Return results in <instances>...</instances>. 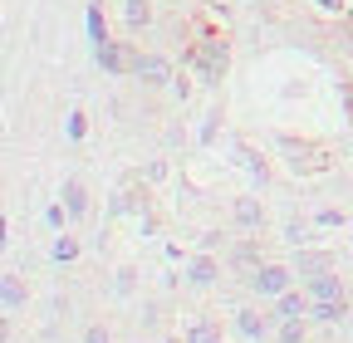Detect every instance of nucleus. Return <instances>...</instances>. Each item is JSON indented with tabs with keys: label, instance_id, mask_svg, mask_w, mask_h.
<instances>
[{
	"label": "nucleus",
	"instance_id": "nucleus-1",
	"mask_svg": "<svg viewBox=\"0 0 353 343\" xmlns=\"http://www.w3.org/2000/svg\"><path fill=\"white\" fill-rule=\"evenodd\" d=\"M182 64L196 74V83H206V89H221V79L231 74V39L221 30H201L192 45L182 50Z\"/></svg>",
	"mask_w": 353,
	"mask_h": 343
},
{
	"label": "nucleus",
	"instance_id": "nucleus-2",
	"mask_svg": "<svg viewBox=\"0 0 353 343\" xmlns=\"http://www.w3.org/2000/svg\"><path fill=\"white\" fill-rule=\"evenodd\" d=\"M275 152L285 157V167L294 172V177H324V172L334 167V152H329L324 143L290 138V133H280V138H275Z\"/></svg>",
	"mask_w": 353,
	"mask_h": 343
},
{
	"label": "nucleus",
	"instance_id": "nucleus-3",
	"mask_svg": "<svg viewBox=\"0 0 353 343\" xmlns=\"http://www.w3.org/2000/svg\"><path fill=\"white\" fill-rule=\"evenodd\" d=\"M294 265H280V260H265V265H255L250 275H245V289L260 299V304H270V299H280L285 289H294Z\"/></svg>",
	"mask_w": 353,
	"mask_h": 343
},
{
	"label": "nucleus",
	"instance_id": "nucleus-4",
	"mask_svg": "<svg viewBox=\"0 0 353 343\" xmlns=\"http://www.w3.org/2000/svg\"><path fill=\"white\" fill-rule=\"evenodd\" d=\"M94 64L108 74V79H132V64H138V45L132 39H103L94 50Z\"/></svg>",
	"mask_w": 353,
	"mask_h": 343
},
{
	"label": "nucleus",
	"instance_id": "nucleus-5",
	"mask_svg": "<svg viewBox=\"0 0 353 343\" xmlns=\"http://www.w3.org/2000/svg\"><path fill=\"white\" fill-rule=\"evenodd\" d=\"M132 79H138L143 89H172V79H176V64H172V54H162V50H138Z\"/></svg>",
	"mask_w": 353,
	"mask_h": 343
},
{
	"label": "nucleus",
	"instance_id": "nucleus-6",
	"mask_svg": "<svg viewBox=\"0 0 353 343\" xmlns=\"http://www.w3.org/2000/svg\"><path fill=\"white\" fill-rule=\"evenodd\" d=\"M231 329H236L241 343H270V338H275V319L260 314L255 304H241V309L231 314Z\"/></svg>",
	"mask_w": 353,
	"mask_h": 343
},
{
	"label": "nucleus",
	"instance_id": "nucleus-7",
	"mask_svg": "<svg viewBox=\"0 0 353 343\" xmlns=\"http://www.w3.org/2000/svg\"><path fill=\"white\" fill-rule=\"evenodd\" d=\"M143 211H148V191H143V172H138V177H128V182L113 191V201H108V221L143 216Z\"/></svg>",
	"mask_w": 353,
	"mask_h": 343
},
{
	"label": "nucleus",
	"instance_id": "nucleus-8",
	"mask_svg": "<svg viewBox=\"0 0 353 343\" xmlns=\"http://www.w3.org/2000/svg\"><path fill=\"white\" fill-rule=\"evenodd\" d=\"M221 280V260H216V250H196L192 260L182 265V284L187 289H211Z\"/></svg>",
	"mask_w": 353,
	"mask_h": 343
},
{
	"label": "nucleus",
	"instance_id": "nucleus-9",
	"mask_svg": "<svg viewBox=\"0 0 353 343\" xmlns=\"http://www.w3.org/2000/svg\"><path fill=\"white\" fill-rule=\"evenodd\" d=\"M226 265H231L236 275H250L255 265H265V255H260V240H255L250 231L231 240V250H226Z\"/></svg>",
	"mask_w": 353,
	"mask_h": 343
},
{
	"label": "nucleus",
	"instance_id": "nucleus-10",
	"mask_svg": "<svg viewBox=\"0 0 353 343\" xmlns=\"http://www.w3.org/2000/svg\"><path fill=\"white\" fill-rule=\"evenodd\" d=\"M231 221H236V231L260 236V231H265V201H260V196H236V201H231Z\"/></svg>",
	"mask_w": 353,
	"mask_h": 343
},
{
	"label": "nucleus",
	"instance_id": "nucleus-11",
	"mask_svg": "<svg viewBox=\"0 0 353 343\" xmlns=\"http://www.w3.org/2000/svg\"><path fill=\"white\" fill-rule=\"evenodd\" d=\"M304 294H309V304H314V299H348V294H343L339 270H319V275H309V280H304Z\"/></svg>",
	"mask_w": 353,
	"mask_h": 343
},
{
	"label": "nucleus",
	"instance_id": "nucleus-12",
	"mask_svg": "<svg viewBox=\"0 0 353 343\" xmlns=\"http://www.w3.org/2000/svg\"><path fill=\"white\" fill-rule=\"evenodd\" d=\"M231 152H236V162L250 172V182H255V187H270V162H265L250 143H231Z\"/></svg>",
	"mask_w": 353,
	"mask_h": 343
},
{
	"label": "nucleus",
	"instance_id": "nucleus-13",
	"mask_svg": "<svg viewBox=\"0 0 353 343\" xmlns=\"http://www.w3.org/2000/svg\"><path fill=\"white\" fill-rule=\"evenodd\" d=\"M290 265H294L299 280H309V275H319V270H334V255H329V250H309V245H299Z\"/></svg>",
	"mask_w": 353,
	"mask_h": 343
},
{
	"label": "nucleus",
	"instance_id": "nucleus-14",
	"mask_svg": "<svg viewBox=\"0 0 353 343\" xmlns=\"http://www.w3.org/2000/svg\"><path fill=\"white\" fill-rule=\"evenodd\" d=\"M299 314H309V294L304 289H285L280 299H270V319L280 324V319H299Z\"/></svg>",
	"mask_w": 353,
	"mask_h": 343
},
{
	"label": "nucleus",
	"instance_id": "nucleus-15",
	"mask_svg": "<svg viewBox=\"0 0 353 343\" xmlns=\"http://www.w3.org/2000/svg\"><path fill=\"white\" fill-rule=\"evenodd\" d=\"M182 338H187V343H226V333H221V319H211V314H196V319L182 329Z\"/></svg>",
	"mask_w": 353,
	"mask_h": 343
},
{
	"label": "nucleus",
	"instance_id": "nucleus-16",
	"mask_svg": "<svg viewBox=\"0 0 353 343\" xmlns=\"http://www.w3.org/2000/svg\"><path fill=\"white\" fill-rule=\"evenodd\" d=\"M30 304V289H25V280L20 275H0V309L6 314H15V309H25Z\"/></svg>",
	"mask_w": 353,
	"mask_h": 343
},
{
	"label": "nucleus",
	"instance_id": "nucleus-17",
	"mask_svg": "<svg viewBox=\"0 0 353 343\" xmlns=\"http://www.w3.org/2000/svg\"><path fill=\"white\" fill-rule=\"evenodd\" d=\"M59 201H64V211H69V221H83V216H88V187H83L79 177H69V182H64Z\"/></svg>",
	"mask_w": 353,
	"mask_h": 343
},
{
	"label": "nucleus",
	"instance_id": "nucleus-18",
	"mask_svg": "<svg viewBox=\"0 0 353 343\" xmlns=\"http://www.w3.org/2000/svg\"><path fill=\"white\" fill-rule=\"evenodd\" d=\"M309 319L314 324H343L348 319V299H314V304H309Z\"/></svg>",
	"mask_w": 353,
	"mask_h": 343
},
{
	"label": "nucleus",
	"instance_id": "nucleus-19",
	"mask_svg": "<svg viewBox=\"0 0 353 343\" xmlns=\"http://www.w3.org/2000/svg\"><path fill=\"white\" fill-rule=\"evenodd\" d=\"M123 25L138 34V30H148L152 25V0H123Z\"/></svg>",
	"mask_w": 353,
	"mask_h": 343
},
{
	"label": "nucleus",
	"instance_id": "nucleus-20",
	"mask_svg": "<svg viewBox=\"0 0 353 343\" xmlns=\"http://www.w3.org/2000/svg\"><path fill=\"white\" fill-rule=\"evenodd\" d=\"M304 338H309V314L280 319V324H275V343H304Z\"/></svg>",
	"mask_w": 353,
	"mask_h": 343
},
{
	"label": "nucleus",
	"instance_id": "nucleus-21",
	"mask_svg": "<svg viewBox=\"0 0 353 343\" xmlns=\"http://www.w3.org/2000/svg\"><path fill=\"white\" fill-rule=\"evenodd\" d=\"M309 226H314V221H304V216H290V221L280 226V240L299 250V245H309Z\"/></svg>",
	"mask_w": 353,
	"mask_h": 343
},
{
	"label": "nucleus",
	"instance_id": "nucleus-22",
	"mask_svg": "<svg viewBox=\"0 0 353 343\" xmlns=\"http://www.w3.org/2000/svg\"><path fill=\"white\" fill-rule=\"evenodd\" d=\"M50 255H54V265H69V260H79V240L74 236H54Z\"/></svg>",
	"mask_w": 353,
	"mask_h": 343
},
{
	"label": "nucleus",
	"instance_id": "nucleus-23",
	"mask_svg": "<svg viewBox=\"0 0 353 343\" xmlns=\"http://www.w3.org/2000/svg\"><path fill=\"white\" fill-rule=\"evenodd\" d=\"M216 127H221V108H211V113L201 118V127H196V147H211V143H216Z\"/></svg>",
	"mask_w": 353,
	"mask_h": 343
},
{
	"label": "nucleus",
	"instance_id": "nucleus-24",
	"mask_svg": "<svg viewBox=\"0 0 353 343\" xmlns=\"http://www.w3.org/2000/svg\"><path fill=\"white\" fill-rule=\"evenodd\" d=\"M132 289H138V270H132V265H123V270L113 275V299H128Z\"/></svg>",
	"mask_w": 353,
	"mask_h": 343
},
{
	"label": "nucleus",
	"instance_id": "nucleus-25",
	"mask_svg": "<svg viewBox=\"0 0 353 343\" xmlns=\"http://www.w3.org/2000/svg\"><path fill=\"white\" fill-rule=\"evenodd\" d=\"M88 39H94V50H99L103 39H108V30H103V15H99V0L88 6Z\"/></svg>",
	"mask_w": 353,
	"mask_h": 343
},
{
	"label": "nucleus",
	"instance_id": "nucleus-26",
	"mask_svg": "<svg viewBox=\"0 0 353 343\" xmlns=\"http://www.w3.org/2000/svg\"><path fill=\"white\" fill-rule=\"evenodd\" d=\"M314 226H319V231H343V211H334V206L314 211Z\"/></svg>",
	"mask_w": 353,
	"mask_h": 343
},
{
	"label": "nucleus",
	"instance_id": "nucleus-27",
	"mask_svg": "<svg viewBox=\"0 0 353 343\" xmlns=\"http://www.w3.org/2000/svg\"><path fill=\"white\" fill-rule=\"evenodd\" d=\"M309 6H314L319 15H348V6H353V0H309Z\"/></svg>",
	"mask_w": 353,
	"mask_h": 343
},
{
	"label": "nucleus",
	"instance_id": "nucleus-28",
	"mask_svg": "<svg viewBox=\"0 0 353 343\" xmlns=\"http://www.w3.org/2000/svg\"><path fill=\"white\" fill-rule=\"evenodd\" d=\"M79 343H113V333H108V329H103V324H88V329H83V338H79Z\"/></svg>",
	"mask_w": 353,
	"mask_h": 343
},
{
	"label": "nucleus",
	"instance_id": "nucleus-29",
	"mask_svg": "<svg viewBox=\"0 0 353 343\" xmlns=\"http://www.w3.org/2000/svg\"><path fill=\"white\" fill-rule=\"evenodd\" d=\"M138 231H143V236H157V216H152V211H143V216H138Z\"/></svg>",
	"mask_w": 353,
	"mask_h": 343
},
{
	"label": "nucleus",
	"instance_id": "nucleus-30",
	"mask_svg": "<svg viewBox=\"0 0 353 343\" xmlns=\"http://www.w3.org/2000/svg\"><path fill=\"white\" fill-rule=\"evenodd\" d=\"M172 98L187 103V98H192V83H187V79H172Z\"/></svg>",
	"mask_w": 353,
	"mask_h": 343
},
{
	"label": "nucleus",
	"instance_id": "nucleus-31",
	"mask_svg": "<svg viewBox=\"0 0 353 343\" xmlns=\"http://www.w3.org/2000/svg\"><path fill=\"white\" fill-rule=\"evenodd\" d=\"M10 338H15V324H10L6 309H0V343H10Z\"/></svg>",
	"mask_w": 353,
	"mask_h": 343
},
{
	"label": "nucleus",
	"instance_id": "nucleus-32",
	"mask_svg": "<svg viewBox=\"0 0 353 343\" xmlns=\"http://www.w3.org/2000/svg\"><path fill=\"white\" fill-rule=\"evenodd\" d=\"M143 177H148V182H162V177H167V162H148Z\"/></svg>",
	"mask_w": 353,
	"mask_h": 343
},
{
	"label": "nucleus",
	"instance_id": "nucleus-33",
	"mask_svg": "<svg viewBox=\"0 0 353 343\" xmlns=\"http://www.w3.org/2000/svg\"><path fill=\"white\" fill-rule=\"evenodd\" d=\"M83 127H88L83 113H69V138H83Z\"/></svg>",
	"mask_w": 353,
	"mask_h": 343
},
{
	"label": "nucleus",
	"instance_id": "nucleus-34",
	"mask_svg": "<svg viewBox=\"0 0 353 343\" xmlns=\"http://www.w3.org/2000/svg\"><path fill=\"white\" fill-rule=\"evenodd\" d=\"M162 343H187V338H182V333H167V338H162Z\"/></svg>",
	"mask_w": 353,
	"mask_h": 343
},
{
	"label": "nucleus",
	"instance_id": "nucleus-35",
	"mask_svg": "<svg viewBox=\"0 0 353 343\" xmlns=\"http://www.w3.org/2000/svg\"><path fill=\"white\" fill-rule=\"evenodd\" d=\"M255 6H265V10H270V6H280V0H255Z\"/></svg>",
	"mask_w": 353,
	"mask_h": 343
},
{
	"label": "nucleus",
	"instance_id": "nucleus-36",
	"mask_svg": "<svg viewBox=\"0 0 353 343\" xmlns=\"http://www.w3.org/2000/svg\"><path fill=\"white\" fill-rule=\"evenodd\" d=\"M348 127H353V118H348Z\"/></svg>",
	"mask_w": 353,
	"mask_h": 343
}]
</instances>
